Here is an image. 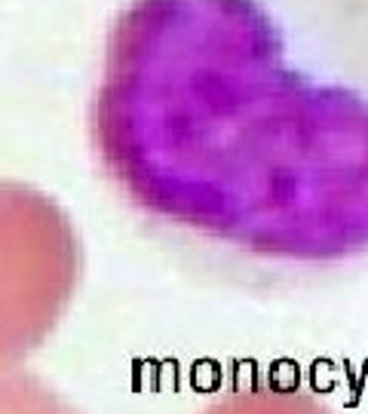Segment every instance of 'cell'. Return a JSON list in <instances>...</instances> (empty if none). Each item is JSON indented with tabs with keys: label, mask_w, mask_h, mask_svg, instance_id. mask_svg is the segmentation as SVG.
Returning <instances> with one entry per match:
<instances>
[{
	"label": "cell",
	"mask_w": 368,
	"mask_h": 414,
	"mask_svg": "<svg viewBox=\"0 0 368 414\" xmlns=\"http://www.w3.org/2000/svg\"><path fill=\"white\" fill-rule=\"evenodd\" d=\"M144 221L270 270L368 258V0H126L89 105Z\"/></svg>",
	"instance_id": "cell-1"
},
{
	"label": "cell",
	"mask_w": 368,
	"mask_h": 414,
	"mask_svg": "<svg viewBox=\"0 0 368 414\" xmlns=\"http://www.w3.org/2000/svg\"><path fill=\"white\" fill-rule=\"evenodd\" d=\"M202 414H335L322 399L289 384H248L218 396Z\"/></svg>",
	"instance_id": "cell-2"
},
{
	"label": "cell",
	"mask_w": 368,
	"mask_h": 414,
	"mask_svg": "<svg viewBox=\"0 0 368 414\" xmlns=\"http://www.w3.org/2000/svg\"><path fill=\"white\" fill-rule=\"evenodd\" d=\"M0 414H74L37 384L0 377Z\"/></svg>",
	"instance_id": "cell-3"
}]
</instances>
